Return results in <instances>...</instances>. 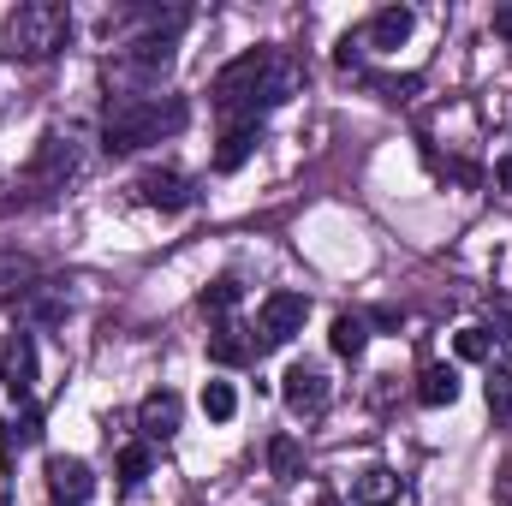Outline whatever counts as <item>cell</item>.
I'll return each mask as SVG.
<instances>
[{
	"label": "cell",
	"instance_id": "obj_1",
	"mask_svg": "<svg viewBox=\"0 0 512 506\" xmlns=\"http://www.w3.org/2000/svg\"><path fill=\"white\" fill-rule=\"evenodd\" d=\"M185 120H191L185 96H114L108 120H102V149L108 155H131L143 143H161V137L185 131Z\"/></svg>",
	"mask_w": 512,
	"mask_h": 506
},
{
	"label": "cell",
	"instance_id": "obj_2",
	"mask_svg": "<svg viewBox=\"0 0 512 506\" xmlns=\"http://www.w3.org/2000/svg\"><path fill=\"white\" fill-rule=\"evenodd\" d=\"M66 42H72V12H66L60 0H24V6H12L6 24H0V54H6V60H24V66L54 60Z\"/></svg>",
	"mask_w": 512,
	"mask_h": 506
},
{
	"label": "cell",
	"instance_id": "obj_3",
	"mask_svg": "<svg viewBox=\"0 0 512 506\" xmlns=\"http://www.w3.org/2000/svg\"><path fill=\"white\" fill-rule=\"evenodd\" d=\"M268 60H274V48H245L239 60H227V66L215 72L209 96H215V108H221L233 126L256 120V90H262V78H268Z\"/></svg>",
	"mask_w": 512,
	"mask_h": 506
},
{
	"label": "cell",
	"instance_id": "obj_4",
	"mask_svg": "<svg viewBox=\"0 0 512 506\" xmlns=\"http://www.w3.org/2000/svg\"><path fill=\"white\" fill-rule=\"evenodd\" d=\"M78 143L72 137H42L36 143V155H30V167L12 179V191H18V203H42V197H54V191H66V179L78 173Z\"/></svg>",
	"mask_w": 512,
	"mask_h": 506
},
{
	"label": "cell",
	"instance_id": "obj_5",
	"mask_svg": "<svg viewBox=\"0 0 512 506\" xmlns=\"http://www.w3.org/2000/svg\"><path fill=\"white\" fill-rule=\"evenodd\" d=\"M167 72H173V36H161V30H149V36L126 42L120 60H114V78L126 84V96H149Z\"/></svg>",
	"mask_w": 512,
	"mask_h": 506
},
{
	"label": "cell",
	"instance_id": "obj_6",
	"mask_svg": "<svg viewBox=\"0 0 512 506\" xmlns=\"http://www.w3.org/2000/svg\"><path fill=\"white\" fill-rule=\"evenodd\" d=\"M304 322H310V298H304V292H268L262 310H256V334H251L256 358L292 346V334H304Z\"/></svg>",
	"mask_w": 512,
	"mask_h": 506
},
{
	"label": "cell",
	"instance_id": "obj_7",
	"mask_svg": "<svg viewBox=\"0 0 512 506\" xmlns=\"http://www.w3.org/2000/svg\"><path fill=\"white\" fill-rule=\"evenodd\" d=\"M0 387H6L18 405H30V393H36V340H30L24 328L0 334Z\"/></svg>",
	"mask_w": 512,
	"mask_h": 506
},
{
	"label": "cell",
	"instance_id": "obj_8",
	"mask_svg": "<svg viewBox=\"0 0 512 506\" xmlns=\"http://www.w3.org/2000/svg\"><path fill=\"white\" fill-rule=\"evenodd\" d=\"M280 399H286L292 417H322L328 411V376H322V364H292L280 376Z\"/></svg>",
	"mask_w": 512,
	"mask_h": 506
},
{
	"label": "cell",
	"instance_id": "obj_9",
	"mask_svg": "<svg viewBox=\"0 0 512 506\" xmlns=\"http://www.w3.org/2000/svg\"><path fill=\"white\" fill-rule=\"evenodd\" d=\"M131 191H137V203H143V209H161V215H179V209H191V203H197L191 179H179V173H167V167H149Z\"/></svg>",
	"mask_w": 512,
	"mask_h": 506
},
{
	"label": "cell",
	"instance_id": "obj_10",
	"mask_svg": "<svg viewBox=\"0 0 512 506\" xmlns=\"http://www.w3.org/2000/svg\"><path fill=\"white\" fill-rule=\"evenodd\" d=\"M48 495H54V506H90V495H96L90 465H84V459L54 453V459H48Z\"/></svg>",
	"mask_w": 512,
	"mask_h": 506
},
{
	"label": "cell",
	"instance_id": "obj_11",
	"mask_svg": "<svg viewBox=\"0 0 512 506\" xmlns=\"http://www.w3.org/2000/svg\"><path fill=\"white\" fill-rule=\"evenodd\" d=\"M179 417H185V405H179L173 387H155V393L137 405V429H143L149 441H173V435H179Z\"/></svg>",
	"mask_w": 512,
	"mask_h": 506
},
{
	"label": "cell",
	"instance_id": "obj_12",
	"mask_svg": "<svg viewBox=\"0 0 512 506\" xmlns=\"http://www.w3.org/2000/svg\"><path fill=\"white\" fill-rule=\"evenodd\" d=\"M411 30H417V12H411V6H382V12L364 24V48H382L387 54V48H399Z\"/></svg>",
	"mask_w": 512,
	"mask_h": 506
},
{
	"label": "cell",
	"instance_id": "obj_13",
	"mask_svg": "<svg viewBox=\"0 0 512 506\" xmlns=\"http://www.w3.org/2000/svg\"><path fill=\"white\" fill-rule=\"evenodd\" d=\"M36 292V256L0 251V304H24Z\"/></svg>",
	"mask_w": 512,
	"mask_h": 506
},
{
	"label": "cell",
	"instance_id": "obj_14",
	"mask_svg": "<svg viewBox=\"0 0 512 506\" xmlns=\"http://www.w3.org/2000/svg\"><path fill=\"white\" fill-rule=\"evenodd\" d=\"M256 143H262V126H256V120H245V126H227L221 149H215V173H239V167L256 155Z\"/></svg>",
	"mask_w": 512,
	"mask_h": 506
},
{
	"label": "cell",
	"instance_id": "obj_15",
	"mask_svg": "<svg viewBox=\"0 0 512 506\" xmlns=\"http://www.w3.org/2000/svg\"><path fill=\"white\" fill-rule=\"evenodd\" d=\"M209 358H215L221 370H239V364H251V358H256V340H245V328L221 322V328L209 334Z\"/></svg>",
	"mask_w": 512,
	"mask_h": 506
},
{
	"label": "cell",
	"instance_id": "obj_16",
	"mask_svg": "<svg viewBox=\"0 0 512 506\" xmlns=\"http://www.w3.org/2000/svg\"><path fill=\"white\" fill-rule=\"evenodd\" d=\"M417 399H423L429 411L453 405V399H459V370H453V364H429V370L417 376Z\"/></svg>",
	"mask_w": 512,
	"mask_h": 506
},
{
	"label": "cell",
	"instance_id": "obj_17",
	"mask_svg": "<svg viewBox=\"0 0 512 506\" xmlns=\"http://www.w3.org/2000/svg\"><path fill=\"white\" fill-rule=\"evenodd\" d=\"M352 501L358 506H399V477L387 465H370L358 483H352Z\"/></svg>",
	"mask_w": 512,
	"mask_h": 506
},
{
	"label": "cell",
	"instance_id": "obj_18",
	"mask_svg": "<svg viewBox=\"0 0 512 506\" xmlns=\"http://www.w3.org/2000/svg\"><path fill=\"white\" fill-rule=\"evenodd\" d=\"M328 346H334L340 358H352V364H358V358L370 352V322H364V316H334V328H328Z\"/></svg>",
	"mask_w": 512,
	"mask_h": 506
},
{
	"label": "cell",
	"instance_id": "obj_19",
	"mask_svg": "<svg viewBox=\"0 0 512 506\" xmlns=\"http://www.w3.org/2000/svg\"><path fill=\"white\" fill-rule=\"evenodd\" d=\"M268 471H274V483H298L304 477V447L292 435H274L268 441Z\"/></svg>",
	"mask_w": 512,
	"mask_h": 506
},
{
	"label": "cell",
	"instance_id": "obj_20",
	"mask_svg": "<svg viewBox=\"0 0 512 506\" xmlns=\"http://www.w3.org/2000/svg\"><path fill=\"white\" fill-rule=\"evenodd\" d=\"M239 292H245V286H239L233 274H221V280H209V286L197 292V310H203V316H227V310L239 304Z\"/></svg>",
	"mask_w": 512,
	"mask_h": 506
},
{
	"label": "cell",
	"instance_id": "obj_21",
	"mask_svg": "<svg viewBox=\"0 0 512 506\" xmlns=\"http://www.w3.org/2000/svg\"><path fill=\"white\" fill-rule=\"evenodd\" d=\"M233 411H239L233 381H203V417H209V423H227Z\"/></svg>",
	"mask_w": 512,
	"mask_h": 506
},
{
	"label": "cell",
	"instance_id": "obj_22",
	"mask_svg": "<svg viewBox=\"0 0 512 506\" xmlns=\"http://www.w3.org/2000/svg\"><path fill=\"white\" fill-rule=\"evenodd\" d=\"M24 316H30V322H48V328H54V322H66V298H54V292H42V286H36V292L24 298Z\"/></svg>",
	"mask_w": 512,
	"mask_h": 506
},
{
	"label": "cell",
	"instance_id": "obj_23",
	"mask_svg": "<svg viewBox=\"0 0 512 506\" xmlns=\"http://www.w3.org/2000/svg\"><path fill=\"white\" fill-rule=\"evenodd\" d=\"M149 465H155V459H149V447H143V441H131L126 453H120V483H126V489H137V483L149 477Z\"/></svg>",
	"mask_w": 512,
	"mask_h": 506
},
{
	"label": "cell",
	"instance_id": "obj_24",
	"mask_svg": "<svg viewBox=\"0 0 512 506\" xmlns=\"http://www.w3.org/2000/svg\"><path fill=\"white\" fill-rule=\"evenodd\" d=\"M489 352H495V334L489 328H459V358L465 364H483Z\"/></svg>",
	"mask_w": 512,
	"mask_h": 506
},
{
	"label": "cell",
	"instance_id": "obj_25",
	"mask_svg": "<svg viewBox=\"0 0 512 506\" xmlns=\"http://www.w3.org/2000/svg\"><path fill=\"white\" fill-rule=\"evenodd\" d=\"M483 393H489V411L507 423V417H512V376H507V370H495V376L483 381Z\"/></svg>",
	"mask_w": 512,
	"mask_h": 506
},
{
	"label": "cell",
	"instance_id": "obj_26",
	"mask_svg": "<svg viewBox=\"0 0 512 506\" xmlns=\"http://www.w3.org/2000/svg\"><path fill=\"white\" fill-rule=\"evenodd\" d=\"M423 78H370V90H382V102H411Z\"/></svg>",
	"mask_w": 512,
	"mask_h": 506
},
{
	"label": "cell",
	"instance_id": "obj_27",
	"mask_svg": "<svg viewBox=\"0 0 512 506\" xmlns=\"http://www.w3.org/2000/svg\"><path fill=\"white\" fill-rule=\"evenodd\" d=\"M334 60H340L346 72H358V66H364V36H340V48H334Z\"/></svg>",
	"mask_w": 512,
	"mask_h": 506
},
{
	"label": "cell",
	"instance_id": "obj_28",
	"mask_svg": "<svg viewBox=\"0 0 512 506\" xmlns=\"http://www.w3.org/2000/svg\"><path fill=\"white\" fill-rule=\"evenodd\" d=\"M495 179H501V185H507V191H512V155H507V161H501V167H495Z\"/></svg>",
	"mask_w": 512,
	"mask_h": 506
},
{
	"label": "cell",
	"instance_id": "obj_29",
	"mask_svg": "<svg viewBox=\"0 0 512 506\" xmlns=\"http://www.w3.org/2000/svg\"><path fill=\"white\" fill-rule=\"evenodd\" d=\"M495 30H501V36H512V12H495Z\"/></svg>",
	"mask_w": 512,
	"mask_h": 506
}]
</instances>
